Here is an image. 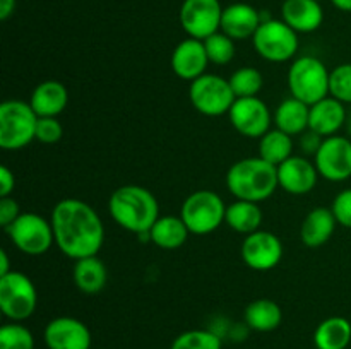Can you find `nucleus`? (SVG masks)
<instances>
[{"label":"nucleus","mask_w":351,"mask_h":349,"mask_svg":"<svg viewBox=\"0 0 351 349\" xmlns=\"http://www.w3.org/2000/svg\"><path fill=\"white\" fill-rule=\"evenodd\" d=\"M290 156H293V140L280 129H271L259 139V157L267 163L280 166Z\"/></svg>","instance_id":"29"},{"label":"nucleus","mask_w":351,"mask_h":349,"mask_svg":"<svg viewBox=\"0 0 351 349\" xmlns=\"http://www.w3.org/2000/svg\"><path fill=\"white\" fill-rule=\"evenodd\" d=\"M16 10V0H0V19L7 21Z\"/></svg>","instance_id":"39"},{"label":"nucleus","mask_w":351,"mask_h":349,"mask_svg":"<svg viewBox=\"0 0 351 349\" xmlns=\"http://www.w3.org/2000/svg\"><path fill=\"white\" fill-rule=\"evenodd\" d=\"M16 187V177L7 166L0 168V197H10Z\"/></svg>","instance_id":"38"},{"label":"nucleus","mask_w":351,"mask_h":349,"mask_svg":"<svg viewBox=\"0 0 351 349\" xmlns=\"http://www.w3.org/2000/svg\"><path fill=\"white\" fill-rule=\"evenodd\" d=\"M5 233L14 246L26 255H43L55 243L51 221L36 212H21L19 218L7 226Z\"/></svg>","instance_id":"9"},{"label":"nucleus","mask_w":351,"mask_h":349,"mask_svg":"<svg viewBox=\"0 0 351 349\" xmlns=\"http://www.w3.org/2000/svg\"><path fill=\"white\" fill-rule=\"evenodd\" d=\"M329 96L348 105L351 103V64H341L329 75Z\"/></svg>","instance_id":"34"},{"label":"nucleus","mask_w":351,"mask_h":349,"mask_svg":"<svg viewBox=\"0 0 351 349\" xmlns=\"http://www.w3.org/2000/svg\"><path fill=\"white\" fill-rule=\"evenodd\" d=\"M40 116L29 103L7 99L0 105V147L3 151H19L36 140Z\"/></svg>","instance_id":"4"},{"label":"nucleus","mask_w":351,"mask_h":349,"mask_svg":"<svg viewBox=\"0 0 351 349\" xmlns=\"http://www.w3.org/2000/svg\"><path fill=\"white\" fill-rule=\"evenodd\" d=\"M336 221L332 209L315 207L305 216L300 228L302 243L308 248H319L332 238L336 231Z\"/></svg>","instance_id":"21"},{"label":"nucleus","mask_w":351,"mask_h":349,"mask_svg":"<svg viewBox=\"0 0 351 349\" xmlns=\"http://www.w3.org/2000/svg\"><path fill=\"white\" fill-rule=\"evenodd\" d=\"M64 135V127L57 116H41L36 125V140L43 144H55Z\"/></svg>","instance_id":"35"},{"label":"nucleus","mask_w":351,"mask_h":349,"mask_svg":"<svg viewBox=\"0 0 351 349\" xmlns=\"http://www.w3.org/2000/svg\"><path fill=\"white\" fill-rule=\"evenodd\" d=\"M331 209L335 212V218L338 221V224L351 229V188L341 190L336 195Z\"/></svg>","instance_id":"36"},{"label":"nucleus","mask_w":351,"mask_h":349,"mask_svg":"<svg viewBox=\"0 0 351 349\" xmlns=\"http://www.w3.org/2000/svg\"><path fill=\"white\" fill-rule=\"evenodd\" d=\"M55 245L65 257L81 260L98 255L105 242V226L98 212L81 198H64L51 211Z\"/></svg>","instance_id":"1"},{"label":"nucleus","mask_w":351,"mask_h":349,"mask_svg":"<svg viewBox=\"0 0 351 349\" xmlns=\"http://www.w3.org/2000/svg\"><path fill=\"white\" fill-rule=\"evenodd\" d=\"M315 168L319 177L329 181H345L351 177V140L343 135L322 139L315 151Z\"/></svg>","instance_id":"12"},{"label":"nucleus","mask_w":351,"mask_h":349,"mask_svg":"<svg viewBox=\"0 0 351 349\" xmlns=\"http://www.w3.org/2000/svg\"><path fill=\"white\" fill-rule=\"evenodd\" d=\"M180 24L189 38L204 41L221 27L223 7L219 0H184L180 7Z\"/></svg>","instance_id":"11"},{"label":"nucleus","mask_w":351,"mask_h":349,"mask_svg":"<svg viewBox=\"0 0 351 349\" xmlns=\"http://www.w3.org/2000/svg\"><path fill=\"white\" fill-rule=\"evenodd\" d=\"M351 342V322L345 317H329L317 325L314 344L317 349H346Z\"/></svg>","instance_id":"27"},{"label":"nucleus","mask_w":351,"mask_h":349,"mask_svg":"<svg viewBox=\"0 0 351 349\" xmlns=\"http://www.w3.org/2000/svg\"><path fill=\"white\" fill-rule=\"evenodd\" d=\"M204 48L206 53H208L209 64L226 65L235 57V41L226 36L225 33H221V31L206 38Z\"/></svg>","instance_id":"32"},{"label":"nucleus","mask_w":351,"mask_h":349,"mask_svg":"<svg viewBox=\"0 0 351 349\" xmlns=\"http://www.w3.org/2000/svg\"><path fill=\"white\" fill-rule=\"evenodd\" d=\"M10 270L12 269L9 266V255H7L5 250H0V276H5Z\"/></svg>","instance_id":"40"},{"label":"nucleus","mask_w":351,"mask_h":349,"mask_svg":"<svg viewBox=\"0 0 351 349\" xmlns=\"http://www.w3.org/2000/svg\"><path fill=\"white\" fill-rule=\"evenodd\" d=\"M281 19L297 33H312L321 27L324 10L319 0H285Z\"/></svg>","instance_id":"20"},{"label":"nucleus","mask_w":351,"mask_h":349,"mask_svg":"<svg viewBox=\"0 0 351 349\" xmlns=\"http://www.w3.org/2000/svg\"><path fill=\"white\" fill-rule=\"evenodd\" d=\"M106 283H108V270L98 255L75 260L74 284L79 291L86 294H98L99 291L105 289Z\"/></svg>","instance_id":"26"},{"label":"nucleus","mask_w":351,"mask_h":349,"mask_svg":"<svg viewBox=\"0 0 351 349\" xmlns=\"http://www.w3.org/2000/svg\"><path fill=\"white\" fill-rule=\"evenodd\" d=\"M0 349H34L33 332L23 322H10L0 328Z\"/></svg>","instance_id":"33"},{"label":"nucleus","mask_w":351,"mask_h":349,"mask_svg":"<svg viewBox=\"0 0 351 349\" xmlns=\"http://www.w3.org/2000/svg\"><path fill=\"white\" fill-rule=\"evenodd\" d=\"M170 349H223V342L216 332L194 328L177 335Z\"/></svg>","instance_id":"31"},{"label":"nucleus","mask_w":351,"mask_h":349,"mask_svg":"<svg viewBox=\"0 0 351 349\" xmlns=\"http://www.w3.org/2000/svg\"><path fill=\"white\" fill-rule=\"evenodd\" d=\"M254 50L261 58L274 64H283L297 55L300 41L298 33L283 19H263L252 38Z\"/></svg>","instance_id":"7"},{"label":"nucleus","mask_w":351,"mask_h":349,"mask_svg":"<svg viewBox=\"0 0 351 349\" xmlns=\"http://www.w3.org/2000/svg\"><path fill=\"white\" fill-rule=\"evenodd\" d=\"M189 98L192 106L206 116H219L230 112L235 103L228 79L216 74H204L191 82Z\"/></svg>","instance_id":"10"},{"label":"nucleus","mask_w":351,"mask_h":349,"mask_svg":"<svg viewBox=\"0 0 351 349\" xmlns=\"http://www.w3.org/2000/svg\"><path fill=\"white\" fill-rule=\"evenodd\" d=\"M226 205L213 190H195L182 204L180 218L191 235L204 236L216 231L225 222Z\"/></svg>","instance_id":"6"},{"label":"nucleus","mask_w":351,"mask_h":349,"mask_svg":"<svg viewBox=\"0 0 351 349\" xmlns=\"http://www.w3.org/2000/svg\"><path fill=\"white\" fill-rule=\"evenodd\" d=\"M345 103L338 101L332 96H328V98L321 99V101L311 106V113H308V130L317 133L322 139L338 135L341 127L345 125Z\"/></svg>","instance_id":"19"},{"label":"nucleus","mask_w":351,"mask_h":349,"mask_svg":"<svg viewBox=\"0 0 351 349\" xmlns=\"http://www.w3.org/2000/svg\"><path fill=\"white\" fill-rule=\"evenodd\" d=\"M171 70L184 81H195L206 74L209 65L208 53H206L204 41L187 38L175 47L170 58Z\"/></svg>","instance_id":"17"},{"label":"nucleus","mask_w":351,"mask_h":349,"mask_svg":"<svg viewBox=\"0 0 351 349\" xmlns=\"http://www.w3.org/2000/svg\"><path fill=\"white\" fill-rule=\"evenodd\" d=\"M329 75L324 64L319 58L304 55L298 57L288 70V88L293 98L312 106L329 96Z\"/></svg>","instance_id":"5"},{"label":"nucleus","mask_w":351,"mask_h":349,"mask_svg":"<svg viewBox=\"0 0 351 349\" xmlns=\"http://www.w3.org/2000/svg\"><path fill=\"white\" fill-rule=\"evenodd\" d=\"M31 108L38 116H58L69 105V91L62 82L48 79L31 92Z\"/></svg>","instance_id":"22"},{"label":"nucleus","mask_w":351,"mask_h":349,"mask_svg":"<svg viewBox=\"0 0 351 349\" xmlns=\"http://www.w3.org/2000/svg\"><path fill=\"white\" fill-rule=\"evenodd\" d=\"M108 211L120 228L137 236L149 235L160 218L156 197L141 185H122L117 188L110 195Z\"/></svg>","instance_id":"2"},{"label":"nucleus","mask_w":351,"mask_h":349,"mask_svg":"<svg viewBox=\"0 0 351 349\" xmlns=\"http://www.w3.org/2000/svg\"><path fill=\"white\" fill-rule=\"evenodd\" d=\"M45 344L48 349H91V331L84 322L74 317H57L45 327Z\"/></svg>","instance_id":"15"},{"label":"nucleus","mask_w":351,"mask_h":349,"mask_svg":"<svg viewBox=\"0 0 351 349\" xmlns=\"http://www.w3.org/2000/svg\"><path fill=\"white\" fill-rule=\"evenodd\" d=\"M283 320V311L276 301L269 298H259L250 301L243 310V322L250 331L273 332Z\"/></svg>","instance_id":"23"},{"label":"nucleus","mask_w":351,"mask_h":349,"mask_svg":"<svg viewBox=\"0 0 351 349\" xmlns=\"http://www.w3.org/2000/svg\"><path fill=\"white\" fill-rule=\"evenodd\" d=\"M261 23H263V17L257 12V9H254L249 3L237 2L223 9L219 31L232 38L233 41H242L247 38H254Z\"/></svg>","instance_id":"18"},{"label":"nucleus","mask_w":351,"mask_h":349,"mask_svg":"<svg viewBox=\"0 0 351 349\" xmlns=\"http://www.w3.org/2000/svg\"><path fill=\"white\" fill-rule=\"evenodd\" d=\"M226 188L237 201L263 202L274 194L278 185V166L263 157H243L226 171Z\"/></svg>","instance_id":"3"},{"label":"nucleus","mask_w":351,"mask_h":349,"mask_svg":"<svg viewBox=\"0 0 351 349\" xmlns=\"http://www.w3.org/2000/svg\"><path fill=\"white\" fill-rule=\"evenodd\" d=\"M189 231L184 219L178 216H160L149 231V240L161 250H177L187 242Z\"/></svg>","instance_id":"24"},{"label":"nucleus","mask_w":351,"mask_h":349,"mask_svg":"<svg viewBox=\"0 0 351 349\" xmlns=\"http://www.w3.org/2000/svg\"><path fill=\"white\" fill-rule=\"evenodd\" d=\"M319 2H321V0H319Z\"/></svg>","instance_id":"42"},{"label":"nucleus","mask_w":351,"mask_h":349,"mask_svg":"<svg viewBox=\"0 0 351 349\" xmlns=\"http://www.w3.org/2000/svg\"><path fill=\"white\" fill-rule=\"evenodd\" d=\"M38 291L33 281L19 270L0 276V310L10 322H24L36 311Z\"/></svg>","instance_id":"8"},{"label":"nucleus","mask_w":351,"mask_h":349,"mask_svg":"<svg viewBox=\"0 0 351 349\" xmlns=\"http://www.w3.org/2000/svg\"><path fill=\"white\" fill-rule=\"evenodd\" d=\"M21 216V207L14 197H0V226L3 229Z\"/></svg>","instance_id":"37"},{"label":"nucleus","mask_w":351,"mask_h":349,"mask_svg":"<svg viewBox=\"0 0 351 349\" xmlns=\"http://www.w3.org/2000/svg\"><path fill=\"white\" fill-rule=\"evenodd\" d=\"M230 123L233 129L243 137L249 139H261L266 132L271 130L269 108L263 99L257 96L254 98H237L233 106L228 112Z\"/></svg>","instance_id":"13"},{"label":"nucleus","mask_w":351,"mask_h":349,"mask_svg":"<svg viewBox=\"0 0 351 349\" xmlns=\"http://www.w3.org/2000/svg\"><path fill=\"white\" fill-rule=\"evenodd\" d=\"M308 113L311 106L297 98H287L278 105L274 112V123L276 129L288 135H300L302 132L308 129Z\"/></svg>","instance_id":"25"},{"label":"nucleus","mask_w":351,"mask_h":349,"mask_svg":"<svg viewBox=\"0 0 351 349\" xmlns=\"http://www.w3.org/2000/svg\"><path fill=\"white\" fill-rule=\"evenodd\" d=\"M331 3L343 12H351V0H331Z\"/></svg>","instance_id":"41"},{"label":"nucleus","mask_w":351,"mask_h":349,"mask_svg":"<svg viewBox=\"0 0 351 349\" xmlns=\"http://www.w3.org/2000/svg\"><path fill=\"white\" fill-rule=\"evenodd\" d=\"M240 255L247 267L254 270H271L283 259V243L274 233L259 229L245 236Z\"/></svg>","instance_id":"14"},{"label":"nucleus","mask_w":351,"mask_h":349,"mask_svg":"<svg viewBox=\"0 0 351 349\" xmlns=\"http://www.w3.org/2000/svg\"><path fill=\"white\" fill-rule=\"evenodd\" d=\"M319 171L307 157L290 156L278 166V185L291 195H305L317 185Z\"/></svg>","instance_id":"16"},{"label":"nucleus","mask_w":351,"mask_h":349,"mask_svg":"<svg viewBox=\"0 0 351 349\" xmlns=\"http://www.w3.org/2000/svg\"><path fill=\"white\" fill-rule=\"evenodd\" d=\"M235 98H254L264 86V77L256 67L237 68L228 79Z\"/></svg>","instance_id":"30"},{"label":"nucleus","mask_w":351,"mask_h":349,"mask_svg":"<svg viewBox=\"0 0 351 349\" xmlns=\"http://www.w3.org/2000/svg\"><path fill=\"white\" fill-rule=\"evenodd\" d=\"M225 222L240 235H250L261 229L263 224V209L257 202L237 201L226 205Z\"/></svg>","instance_id":"28"}]
</instances>
